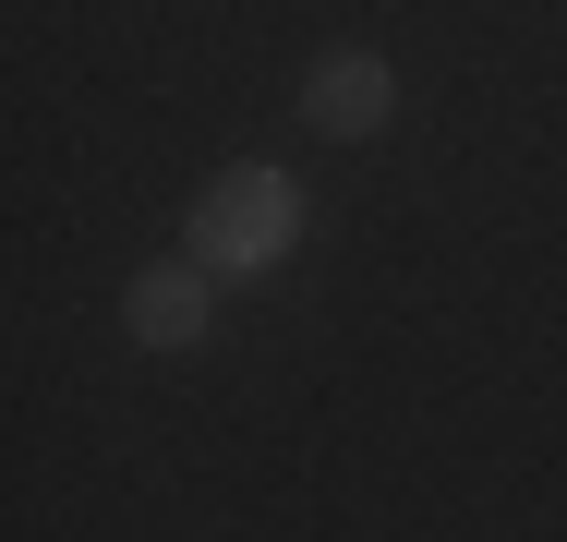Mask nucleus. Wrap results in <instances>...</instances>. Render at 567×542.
<instances>
[{"mask_svg":"<svg viewBox=\"0 0 567 542\" xmlns=\"http://www.w3.org/2000/svg\"><path fill=\"white\" fill-rule=\"evenodd\" d=\"M182 253H194L206 278H278V265L302 253V181L266 169V157L218 169V181L182 206Z\"/></svg>","mask_w":567,"mask_h":542,"instance_id":"obj_1","label":"nucleus"},{"mask_svg":"<svg viewBox=\"0 0 567 542\" xmlns=\"http://www.w3.org/2000/svg\"><path fill=\"white\" fill-rule=\"evenodd\" d=\"M302 121H315L327 145H374V133L399 121V61H386L374 37H327V49L302 61Z\"/></svg>","mask_w":567,"mask_h":542,"instance_id":"obj_2","label":"nucleus"},{"mask_svg":"<svg viewBox=\"0 0 567 542\" xmlns=\"http://www.w3.org/2000/svg\"><path fill=\"white\" fill-rule=\"evenodd\" d=\"M121 337H133V350H157V362L206 350V337H218V278H206L194 253L133 265V290H121Z\"/></svg>","mask_w":567,"mask_h":542,"instance_id":"obj_3","label":"nucleus"}]
</instances>
